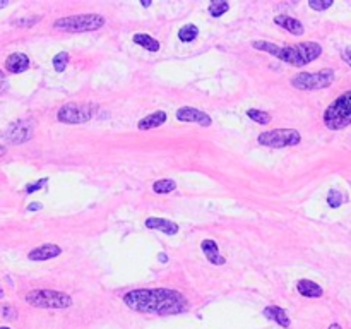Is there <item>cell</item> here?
<instances>
[{"mask_svg":"<svg viewBox=\"0 0 351 329\" xmlns=\"http://www.w3.org/2000/svg\"><path fill=\"white\" fill-rule=\"evenodd\" d=\"M123 304L136 312L158 316L182 314L187 311V299L172 288H142L123 295Z\"/></svg>","mask_w":351,"mask_h":329,"instance_id":"obj_1","label":"cell"},{"mask_svg":"<svg viewBox=\"0 0 351 329\" xmlns=\"http://www.w3.org/2000/svg\"><path fill=\"white\" fill-rule=\"evenodd\" d=\"M252 46L261 52H267L271 55H274L276 59L281 62H286L295 67H303V65L310 64V62L317 60L322 53V46L315 41H303L298 45H290V46H279L272 41H262L256 40L252 41Z\"/></svg>","mask_w":351,"mask_h":329,"instance_id":"obj_2","label":"cell"},{"mask_svg":"<svg viewBox=\"0 0 351 329\" xmlns=\"http://www.w3.org/2000/svg\"><path fill=\"white\" fill-rule=\"evenodd\" d=\"M324 125L329 130H343L351 125V90L339 95L324 111Z\"/></svg>","mask_w":351,"mask_h":329,"instance_id":"obj_3","label":"cell"},{"mask_svg":"<svg viewBox=\"0 0 351 329\" xmlns=\"http://www.w3.org/2000/svg\"><path fill=\"white\" fill-rule=\"evenodd\" d=\"M106 19L101 14H76L53 22V28L64 33H88L103 28Z\"/></svg>","mask_w":351,"mask_h":329,"instance_id":"obj_4","label":"cell"},{"mask_svg":"<svg viewBox=\"0 0 351 329\" xmlns=\"http://www.w3.org/2000/svg\"><path fill=\"white\" fill-rule=\"evenodd\" d=\"M24 300L29 305L38 309H67L72 305V297L64 292H57V290L50 288H40V290H31L26 293Z\"/></svg>","mask_w":351,"mask_h":329,"instance_id":"obj_5","label":"cell"},{"mask_svg":"<svg viewBox=\"0 0 351 329\" xmlns=\"http://www.w3.org/2000/svg\"><path fill=\"white\" fill-rule=\"evenodd\" d=\"M334 83V71L333 69H321L319 72H298L291 77V86L300 91H314L329 88Z\"/></svg>","mask_w":351,"mask_h":329,"instance_id":"obj_6","label":"cell"},{"mask_svg":"<svg viewBox=\"0 0 351 329\" xmlns=\"http://www.w3.org/2000/svg\"><path fill=\"white\" fill-rule=\"evenodd\" d=\"M98 107L92 103H67L59 110L57 118L62 123H69V125H81L86 123L94 117Z\"/></svg>","mask_w":351,"mask_h":329,"instance_id":"obj_7","label":"cell"},{"mask_svg":"<svg viewBox=\"0 0 351 329\" xmlns=\"http://www.w3.org/2000/svg\"><path fill=\"white\" fill-rule=\"evenodd\" d=\"M257 141H259L261 146L281 149L300 144L302 135L295 129H276V130H269V132H262Z\"/></svg>","mask_w":351,"mask_h":329,"instance_id":"obj_8","label":"cell"},{"mask_svg":"<svg viewBox=\"0 0 351 329\" xmlns=\"http://www.w3.org/2000/svg\"><path fill=\"white\" fill-rule=\"evenodd\" d=\"M33 137V123L31 120H17L10 123L9 129L5 130V139L12 144H22Z\"/></svg>","mask_w":351,"mask_h":329,"instance_id":"obj_9","label":"cell"},{"mask_svg":"<svg viewBox=\"0 0 351 329\" xmlns=\"http://www.w3.org/2000/svg\"><path fill=\"white\" fill-rule=\"evenodd\" d=\"M176 120H178V122L197 123L200 127H211V123H213V118H211L206 111L199 110V108H194V107L178 108V110H176Z\"/></svg>","mask_w":351,"mask_h":329,"instance_id":"obj_10","label":"cell"},{"mask_svg":"<svg viewBox=\"0 0 351 329\" xmlns=\"http://www.w3.org/2000/svg\"><path fill=\"white\" fill-rule=\"evenodd\" d=\"M62 254V247H59L57 243H43L40 247H34L33 250L28 252V259L34 262H43V261H50L53 257H59Z\"/></svg>","mask_w":351,"mask_h":329,"instance_id":"obj_11","label":"cell"},{"mask_svg":"<svg viewBox=\"0 0 351 329\" xmlns=\"http://www.w3.org/2000/svg\"><path fill=\"white\" fill-rule=\"evenodd\" d=\"M29 57L26 53H21V52H15V53H10L9 57L3 62V69L5 72L9 74H21V72L28 71L29 69Z\"/></svg>","mask_w":351,"mask_h":329,"instance_id":"obj_12","label":"cell"},{"mask_svg":"<svg viewBox=\"0 0 351 329\" xmlns=\"http://www.w3.org/2000/svg\"><path fill=\"white\" fill-rule=\"evenodd\" d=\"M274 24H277L279 28H283L284 31H288V33H291L293 36H302V34L305 33V28H303L302 22H300L298 19L288 15V14L276 15V17H274Z\"/></svg>","mask_w":351,"mask_h":329,"instance_id":"obj_13","label":"cell"},{"mask_svg":"<svg viewBox=\"0 0 351 329\" xmlns=\"http://www.w3.org/2000/svg\"><path fill=\"white\" fill-rule=\"evenodd\" d=\"M146 228H149V230H160L167 235L178 233V224L175 221H170V219L165 218H156V216H151V218L146 219Z\"/></svg>","mask_w":351,"mask_h":329,"instance_id":"obj_14","label":"cell"},{"mask_svg":"<svg viewBox=\"0 0 351 329\" xmlns=\"http://www.w3.org/2000/svg\"><path fill=\"white\" fill-rule=\"evenodd\" d=\"M200 249H202L204 255H206V259L211 262V264L223 266L226 262V259L219 254V247H218V243H216L214 240H204V242L200 243Z\"/></svg>","mask_w":351,"mask_h":329,"instance_id":"obj_15","label":"cell"},{"mask_svg":"<svg viewBox=\"0 0 351 329\" xmlns=\"http://www.w3.org/2000/svg\"><path fill=\"white\" fill-rule=\"evenodd\" d=\"M167 120H168L167 111L158 110V111H154V113L148 115V117H144V118L139 120L137 129H139V130H151V129H156V127L163 125V123L167 122Z\"/></svg>","mask_w":351,"mask_h":329,"instance_id":"obj_16","label":"cell"},{"mask_svg":"<svg viewBox=\"0 0 351 329\" xmlns=\"http://www.w3.org/2000/svg\"><path fill=\"white\" fill-rule=\"evenodd\" d=\"M296 290L302 297H307V299H319V297L324 295V290L321 285L314 283L310 280H300L296 283Z\"/></svg>","mask_w":351,"mask_h":329,"instance_id":"obj_17","label":"cell"},{"mask_svg":"<svg viewBox=\"0 0 351 329\" xmlns=\"http://www.w3.org/2000/svg\"><path fill=\"white\" fill-rule=\"evenodd\" d=\"M264 316L267 317L269 321H274L276 324H279V326H283V328H290V324H291L286 311H283L281 307H276V305H269V307H265Z\"/></svg>","mask_w":351,"mask_h":329,"instance_id":"obj_18","label":"cell"},{"mask_svg":"<svg viewBox=\"0 0 351 329\" xmlns=\"http://www.w3.org/2000/svg\"><path fill=\"white\" fill-rule=\"evenodd\" d=\"M132 41H134L136 45L142 46V48L149 50V52H158V50H160V41L154 40V38L149 36V34H142V33L134 34V36H132Z\"/></svg>","mask_w":351,"mask_h":329,"instance_id":"obj_19","label":"cell"},{"mask_svg":"<svg viewBox=\"0 0 351 329\" xmlns=\"http://www.w3.org/2000/svg\"><path fill=\"white\" fill-rule=\"evenodd\" d=\"M199 36V28L195 24H187L183 28H180L178 31V40L183 41V43H192L195 41Z\"/></svg>","mask_w":351,"mask_h":329,"instance_id":"obj_20","label":"cell"},{"mask_svg":"<svg viewBox=\"0 0 351 329\" xmlns=\"http://www.w3.org/2000/svg\"><path fill=\"white\" fill-rule=\"evenodd\" d=\"M176 189V182L172 180V179H161V180H156L153 185V191L156 194H170Z\"/></svg>","mask_w":351,"mask_h":329,"instance_id":"obj_21","label":"cell"},{"mask_svg":"<svg viewBox=\"0 0 351 329\" xmlns=\"http://www.w3.org/2000/svg\"><path fill=\"white\" fill-rule=\"evenodd\" d=\"M247 117H249L250 120H254L256 123H259V125H267V123L271 122V115H269L267 111L257 110V108H250V110H247Z\"/></svg>","mask_w":351,"mask_h":329,"instance_id":"obj_22","label":"cell"},{"mask_svg":"<svg viewBox=\"0 0 351 329\" xmlns=\"http://www.w3.org/2000/svg\"><path fill=\"white\" fill-rule=\"evenodd\" d=\"M230 10V3L226 0H213L209 3V14L213 17H221L223 14H226Z\"/></svg>","mask_w":351,"mask_h":329,"instance_id":"obj_23","label":"cell"},{"mask_svg":"<svg viewBox=\"0 0 351 329\" xmlns=\"http://www.w3.org/2000/svg\"><path fill=\"white\" fill-rule=\"evenodd\" d=\"M346 201H348V197L343 194V192L336 191V189L329 191V194H327V204H329L333 210H338V208L343 206V203H346Z\"/></svg>","mask_w":351,"mask_h":329,"instance_id":"obj_24","label":"cell"},{"mask_svg":"<svg viewBox=\"0 0 351 329\" xmlns=\"http://www.w3.org/2000/svg\"><path fill=\"white\" fill-rule=\"evenodd\" d=\"M67 64H69V53L67 52H60L53 57V69H55L57 72H64L65 67H67Z\"/></svg>","mask_w":351,"mask_h":329,"instance_id":"obj_25","label":"cell"},{"mask_svg":"<svg viewBox=\"0 0 351 329\" xmlns=\"http://www.w3.org/2000/svg\"><path fill=\"white\" fill-rule=\"evenodd\" d=\"M333 0H308V7L314 10H319V12H322V10H327L329 7H333Z\"/></svg>","mask_w":351,"mask_h":329,"instance_id":"obj_26","label":"cell"},{"mask_svg":"<svg viewBox=\"0 0 351 329\" xmlns=\"http://www.w3.org/2000/svg\"><path fill=\"white\" fill-rule=\"evenodd\" d=\"M41 17L40 15H36V17H22V19H17V21H14V26H17V28H31V26H34L36 22H40Z\"/></svg>","mask_w":351,"mask_h":329,"instance_id":"obj_27","label":"cell"},{"mask_svg":"<svg viewBox=\"0 0 351 329\" xmlns=\"http://www.w3.org/2000/svg\"><path fill=\"white\" fill-rule=\"evenodd\" d=\"M46 182H48V179H40V180L34 182V184H29L28 187H26V194H33V192L43 189L45 185H46Z\"/></svg>","mask_w":351,"mask_h":329,"instance_id":"obj_28","label":"cell"},{"mask_svg":"<svg viewBox=\"0 0 351 329\" xmlns=\"http://www.w3.org/2000/svg\"><path fill=\"white\" fill-rule=\"evenodd\" d=\"M2 314L5 319H17V311L12 307L10 304H5L3 305V309H2Z\"/></svg>","mask_w":351,"mask_h":329,"instance_id":"obj_29","label":"cell"},{"mask_svg":"<svg viewBox=\"0 0 351 329\" xmlns=\"http://www.w3.org/2000/svg\"><path fill=\"white\" fill-rule=\"evenodd\" d=\"M341 59L346 62V64L351 67V46H346L345 48V52L341 53Z\"/></svg>","mask_w":351,"mask_h":329,"instance_id":"obj_30","label":"cell"},{"mask_svg":"<svg viewBox=\"0 0 351 329\" xmlns=\"http://www.w3.org/2000/svg\"><path fill=\"white\" fill-rule=\"evenodd\" d=\"M40 210H43V204L40 203H31L28 206V211H40Z\"/></svg>","mask_w":351,"mask_h":329,"instance_id":"obj_31","label":"cell"},{"mask_svg":"<svg viewBox=\"0 0 351 329\" xmlns=\"http://www.w3.org/2000/svg\"><path fill=\"white\" fill-rule=\"evenodd\" d=\"M158 259H160V262H168V255L167 254H158Z\"/></svg>","mask_w":351,"mask_h":329,"instance_id":"obj_32","label":"cell"},{"mask_svg":"<svg viewBox=\"0 0 351 329\" xmlns=\"http://www.w3.org/2000/svg\"><path fill=\"white\" fill-rule=\"evenodd\" d=\"M329 329H341V326H339V324H336V323H334V324H331V326H329Z\"/></svg>","mask_w":351,"mask_h":329,"instance_id":"obj_33","label":"cell"},{"mask_svg":"<svg viewBox=\"0 0 351 329\" xmlns=\"http://www.w3.org/2000/svg\"><path fill=\"white\" fill-rule=\"evenodd\" d=\"M2 329H9V328H2Z\"/></svg>","mask_w":351,"mask_h":329,"instance_id":"obj_34","label":"cell"}]
</instances>
